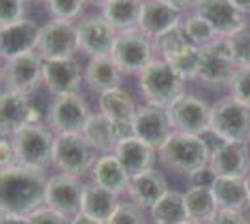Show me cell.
I'll list each match as a JSON object with an SVG mask.
<instances>
[{
  "instance_id": "cell-1",
  "label": "cell",
  "mask_w": 250,
  "mask_h": 224,
  "mask_svg": "<svg viewBox=\"0 0 250 224\" xmlns=\"http://www.w3.org/2000/svg\"><path fill=\"white\" fill-rule=\"evenodd\" d=\"M47 174L13 164L0 170V213L30 217L45 205Z\"/></svg>"
},
{
  "instance_id": "cell-2",
  "label": "cell",
  "mask_w": 250,
  "mask_h": 224,
  "mask_svg": "<svg viewBox=\"0 0 250 224\" xmlns=\"http://www.w3.org/2000/svg\"><path fill=\"white\" fill-rule=\"evenodd\" d=\"M211 149L202 137L174 131L170 139L157 149V157L167 170L181 176H192L209 164Z\"/></svg>"
},
{
  "instance_id": "cell-3",
  "label": "cell",
  "mask_w": 250,
  "mask_h": 224,
  "mask_svg": "<svg viewBox=\"0 0 250 224\" xmlns=\"http://www.w3.org/2000/svg\"><path fill=\"white\" fill-rule=\"evenodd\" d=\"M138 90L144 103L170 108L185 94V81L163 58H155L138 75Z\"/></svg>"
},
{
  "instance_id": "cell-4",
  "label": "cell",
  "mask_w": 250,
  "mask_h": 224,
  "mask_svg": "<svg viewBox=\"0 0 250 224\" xmlns=\"http://www.w3.org/2000/svg\"><path fill=\"white\" fill-rule=\"evenodd\" d=\"M54 133L45 122L28 123L19 129L11 140L15 146L17 164L47 172L52 166V148H54Z\"/></svg>"
},
{
  "instance_id": "cell-5",
  "label": "cell",
  "mask_w": 250,
  "mask_h": 224,
  "mask_svg": "<svg viewBox=\"0 0 250 224\" xmlns=\"http://www.w3.org/2000/svg\"><path fill=\"white\" fill-rule=\"evenodd\" d=\"M99 153L95 151L83 133H65L54 137L52 148V168L62 174L84 178L88 176Z\"/></svg>"
},
{
  "instance_id": "cell-6",
  "label": "cell",
  "mask_w": 250,
  "mask_h": 224,
  "mask_svg": "<svg viewBox=\"0 0 250 224\" xmlns=\"http://www.w3.org/2000/svg\"><path fill=\"white\" fill-rule=\"evenodd\" d=\"M209 131L222 142H249L250 107L231 96L220 97L211 105Z\"/></svg>"
},
{
  "instance_id": "cell-7",
  "label": "cell",
  "mask_w": 250,
  "mask_h": 224,
  "mask_svg": "<svg viewBox=\"0 0 250 224\" xmlns=\"http://www.w3.org/2000/svg\"><path fill=\"white\" fill-rule=\"evenodd\" d=\"M110 56L120 65L125 77L127 75L138 77L157 58L153 40L147 38L144 32H140L138 28L118 34Z\"/></svg>"
},
{
  "instance_id": "cell-8",
  "label": "cell",
  "mask_w": 250,
  "mask_h": 224,
  "mask_svg": "<svg viewBox=\"0 0 250 224\" xmlns=\"http://www.w3.org/2000/svg\"><path fill=\"white\" fill-rule=\"evenodd\" d=\"M92 116V108L83 94L52 97L45 110V123L54 135L65 133H83L88 118Z\"/></svg>"
},
{
  "instance_id": "cell-9",
  "label": "cell",
  "mask_w": 250,
  "mask_h": 224,
  "mask_svg": "<svg viewBox=\"0 0 250 224\" xmlns=\"http://www.w3.org/2000/svg\"><path fill=\"white\" fill-rule=\"evenodd\" d=\"M43 62L45 60L36 51L10 60H2V88L32 96L40 90V86H43Z\"/></svg>"
},
{
  "instance_id": "cell-10",
  "label": "cell",
  "mask_w": 250,
  "mask_h": 224,
  "mask_svg": "<svg viewBox=\"0 0 250 224\" xmlns=\"http://www.w3.org/2000/svg\"><path fill=\"white\" fill-rule=\"evenodd\" d=\"M36 53L43 60H69L79 54L77 24L69 21L49 19L43 22L38 38Z\"/></svg>"
},
{
  "instance_id": "cell-11",
  "label": "cell",
  "mask_w": 250,
  "mask_h": 224,
  "mask_svg": "<svg viewBox=\"0 0 250 224\" xmlns=\"http://www.w3.org/2000/svg\"><path fill=\"white\" fill-rule=\"evenodd\" d=\"M235 69L237 65L231 58L226 38H219L208 47H202V64L196 81L211 90H222L229 86Z\"/></svg>"
},
{
  "instance_id": "cell-12",
  "label": "cell",
  "mask_w": 250,
  "mask_h": 224,
  "mask_svg": "<svg viewBox=\"0 0 250 224\" xmlns=\"http://www.w3.org/2000/svg\"><path fill=\"white\" fill-rule=\"evenodd\" d=\"M84 183L83 178L56 172L47 178L45 185V205L60 213L67 221L81 213Z\"/></svg>"
},
{
  "instance_id": "cell-13",
  "label": "cell",
  "mask_w": 250,
  "mask_h": 224,
  "mask_svg": "<svg viewBox=\"0 0 250 224\" xmlns=\"http://www.w3.org/2000/svg\"><path fill=\"white\" fill-rule=\"evenodd\" d=\"M75 24H77L79 53H83L86 58L106 56V54L112 53L118 32L108 24V21L99 11L86 13Z\"/></svg>"
},
{
  "instance_id": "cell-14",
  "label": "cell",
  "mask_w": 250,
  "mask_h": 224,
  "mask_svg": "<svg viewBox=\"0 0 250 224\" xmlns=\"http://www.w3.org/2000/svg\"><path fill=\"white\" fill-rule=\"evenodd\" d=\"M174 131L202 137L209 131L211 105L196 94H183L170 108H167Z\"/></svg>"
},
{
  "instance_id": "cell-15",
  "label": "cell",
  "mask_w": 250,
  "mask_h": 224,
  "mask_svg": "<svg viewBox=\"0 0 250 224\" xmlns=\"http://www.w3.org/2000/svg\"><path fill=\"white\" fill-rule=\"evenodd\" d=\"M84 67L77 58L69 60H45L43 62V86L52 97L81 94L84 86Z\"/></svg>"
},
{
  "instance_id": "cell-16",
  "label": "cell",
  "mask_w": 250,
  "mask_h": 224,
  "mask_svg": "<svg viewBox=\"0 0 250 224\" xmlns=\"http://www.w3.org/2000/svg\"><path fill=\"white\" fill-rule=\"evenodd\" d=\"M133 133L136 139L144 140L146 144L159 149L174 133L168 110L149 103L138 105L133 118Z\"/></svg>"
},
{
  "instance_id": "cell-17",
  "label": "cell",
  "mask_w": 250,
  "mask_h": 224,
  "mask_svg": "<svg viewBox=\"0 0 250 224\" xmlns=\"http://www.w3.org/2000/svg\"><path fill=\"white\" fill-rule=\"evenodd\" d=\"M209 168L217 178L245 180L250 174V144L249 142H220L211 149Z\"/></svg>"
},
{
  "instance_id": "cell-18",
  "label": "cell",
  "mask_w": 250,
  "mask_h": 224,
  "mask_svg": "<svg viewBox=\"0 0 250 224\" xmlns=\"http://www.w3.org/2000/svg\"><path fill=\"white\" fill-rule=\"evenodd\" d=\"M34 101L19 92L0 90V137H13L19 129L32 123Z\"/></svg>"
},
{
  "instance_id": "cell-19",
  "label": "cell",
  "mask_w": 250,
  "mask_h": 224,
  "mask_svg": "<svg viewBox=\"0 0 250 224\" xmlns=\"http://www.w3.org/2000/svg\"><path fill=\"white\" fill-rule=\"evenodd\" d=\"M40 28L42 24L28 17L0 28V60H10L21 54L34 53L38 49Z\"/></svg>"
},
{
  "instance_id": "cell-20",
  "label": "cell",
  "mask_w": 250,
  "mask_h": 224,
  "mask_svg": "<svg viewBox=\"0 0 250 224\" xmlns=\"http://www.w3.org/2000/svg\"><path fill=\"white\" fill-rule=\"evenodd\" d=\"M83 79L86 90L101 96L104 92H110L114 88L124 86L125 75L120 69V65L114 62V58L110 54H106V56L88 58V62L84 64Z\"/></svg>"
},
{
  "instance_id": "cell-21",
  "label": "cell",
  "mask_w": 250,
  "mask_h": 224,
  "mask_svg": "<svg viewBox=\"0 0 250 224\" xmlns=\"http://www.w3.org/2000/svg\"><path fill=\"white\" fill-rule=\"evenodd\" d=\"M196 15L211 24L219 38H228L245 26V19L231 0H200Z\"/></svg>"
},
{
  "instance_id": "cell-22",
  "label": "cell",
  "mask_w": 250,
  "mask_h": 224,
  "mask_svg": "<svg viewBox=\"0 0 250 224\" xmlns=\"http://www.w3.org/2000/svg\"><path fill=\"white\" fill-rule=\"evenodd\" d=\"M181 24V11L167 0H144L138 21V30L155 40L165 32Z\"/></svg>"
},
{
  "instance_id": "cell-23",
  "label": "cell",
  "mask_w": 250,
  "mask_h": 224,
  "mask_svg": "<svg viewBox=\"0 0 250 224\" xmlns=\"http://www.w3.org/2000/svg\"><path fill=\"white\" fill-rule=\"evenodd\" d=\"M168 191L170 189H168L167 178L157 168H151V170L142 172L135 178H131L129 187H127L129 200L135 202L138 207H142L144 211L146 209L149 211Z\"/></svg>"
},
{
  "instance_id": "cell-24",
  "label": "cell",
  "mask_w": 250,
  "mask_h": 224,
  "mask_svg": "<svg viewBox=\"0 0 250 224\" xmlns=\"http://www.w3.org/2000/svg\"><path fill=\"white\" fill-rule=\"evenodd\" d=\"M114 155L122 163V166L129 178H135L142 172L155 168L157 149L146 144L144 140L136 139V137H129V139L122 140L116 146Z\"/></svg>"
},
{
  "instance_id": "cell-25",
  "label": "cell",
  "mask_w": 250,
  "mask_h": 224,
  "mask_svg": "<svg viewBox=\"0 0 250 224\" xmlns=\"http://www.w3.org/2000/svg\"><path fill=\"white\" fill-rule=\"evenodd\" d=\"M88 176H90L92 183H95L101 189H106V191L116 194V196L125 194L127 187H129V182H131V178L127 176V172L124 170L122 163L118 161L114 153L99 155L95 159L94 166H92Z\"/></svg>"
},
{
  "instance_id": "cell-26",
  "label": "cell",
  "mask_w": 250,
  "mask_h": 224,
  "mask_svg": "<svg viewBox=\"0 0 250 224\" xmlns=\"http://www.w3.org/2000/svg\"><path fill=\"white\" fill-rule=\"evenodd\" d=\"M213 198L219 207V211H237L243 213L247 207H250L249 191L245 180L237 178H217L213 187Z\"/></svg>"
},
{
  "instance_id": "cell-27",
  "label": "cell",
  "mask_w": 250,
  "mask_h": 224,
  "mask_svg": "<svg viewBox=\"0 0 250 224\" xmlns=\"http://www.w3.org/2000/svg\"><path fill=\"white\" fill-rule=\"evenodd\" d=\"M136 108H138V105L135 101V96L124 86L97 96V110L104 114L108 120H112L114 123L133 122Z\"/></svg>"
},
{
  "instance_id": "cell-28",
  "label": "cell",
  "mask_w": 250,
  "mask_h": 224,
  "mask_svg": "<svg viewBox=\"0 0 250 224\" xmlns=\"http://www.w3.org/2000/svg\"><path fill=\"white\" fill-rule=\"evenodd\" d=\"M122 202L120 196H116L106 189L97 187L95 183H84L83 202H81V213L94 219L97 223H108V219L116 211L118 204Z\"/></svg>"
},
{
  "instance_id": "cell-29",
  "label": "cell",
  "mask_w": 250,
  "mask_h": 224,
  "mask_svg": "<svg viewBox=\"0 0 250 224\" xmlns=\"http://www.w3.org/2000/svg\"><path fill=\"white\" fill-rule=\"evenodd\" d=\"M83 137L88 140V144L99 153H114L116 146L120 144L118 133H116V125L112 120L101 114L99 110L92 112V116L88 118L86 125L83 129Z\"/></svg>"
},
{
  "instance_id": "cell-30",
  "label": "cell",
  "mask_w": 250,
  "mask_h": 224,
  "mask_svg": "<svg viewBox=\"0 0 250 224\" xmlns=\"http://www.w3.org/2000/svg\"><path fill=\"white\" fill-rule=\"evenodd\" d=\"M142 4V0H106L99 8V13L118 34L127 32L138 28Z\"/></svg>"
},
{
  "instance_id": "cell-31",
  "label": "cell",
  "mask_w": 250,
  "mask_h": 224,
  "mask_svg": "<svg viewBox=\"0 0 250 224\" xmlns=\"http://www.w3.org/2000/svg\"><path fill=\"white\" fill-rule=\"evenodd\" d=\"M183 198H185V205H187L188 221H192V223L208 224L219 213L213 192L208 187H190L187 192H183Z\"/></svg>"
},
{
  "instance_id": "cell-32",
  "label": "cell",
  "mask_w": 250,
  "mask_h": 224,
  "mask_svg": "<svg viewBox=\"0 0 250 224\" xmlns=\"http://www.w3.org/2000/svg\"><path fill=\"white\" fill-rule=\"evenodd\" d=\"M149 215L153 224H183L188 221L185 198L177 191H168L149 209Z\"/></svg>"
},
{
  "instance_id": "cell-33",
  "label": "cell",
  "mask_w": 250,
  "mask_h": 224,
  "mask_svg": "<svg viewBox=\"0 0 250 224\" xmlns=\"http://www.w3.org/2000/svg\"><path fill=\"white\" fill-rule=\"evenodd\" d=\"M167 62L176 71L185 82L187 81H196L200 73V64H202V47H196L188 43L181 51H177L174 56L167 58Z\"/></svg>"
},
{
  "instance_id": "cell-34",
  "label": "cell",
  "mask_w": 250,
  "mask_h": 224,
  "mask_svg": "<svg viewBox=\"0 0 250 224\" xmlns=\"http://www.w3.org/2000/svg\"><path fill=\"white\" fill-rule=\"evenodd\" d=\"M45 10L51 19L77 22L86 15V0H45Z\"/></svg>"
},
{
  "instance_id": "cell-35",
  "label": "cell",
  "mask_w": 250,
  "mask_h": 224,
  "mask_svg": "<svg viewBox=\"0 0 250 224\" xmlns=\"http://www.w3.org/2000/svg\"><path fill=\"white\" fill-rule=\"evenodd\" d=\"M188 38L185 30H183V24H177L176 28L168 30L163 36H159L153 40V47H155V56L157 58H163L167 60L170 56H174L177 51H181L183 47L188 45Z\"/></svg>"
},
{
  "instance_id": "cell-36",
  "label": "cell",
  "mask_w": 250,
  "mask_h": 224,
  "mask_svg": "<svg viewBox=\"0 0 250 224\" xmlns=\"http://www.w3.org/2000/svg\"><path fill=\"white\" fill-rule=\"evenodd\" d=\"M181 24H183V30L187 34L188 41L192 45H196V47H208L215 40H219L217 32L211 28V24L206 19H202L200 15H196V13L187 17Z\"/></svg>"
},
{
  "instance_id": "cell-37",
  "label": "cell",
  "mask_w": 250,
  "mask_h": 224,
  "mask_svg": "<svg viewBox=\"0 0 250 224\" xmlns=\"http://www.w3.org/2000/svg\"><path fill=\"white\" fill-rule=\"evenodd\" d=\"M231 51V58L237 67H250V26L245 24L237 32L226 38Z\"/></svg>"
},
{
  "instance_id": "cell-38",
  "label": "cell",
  "mask_w": 250,
  "mask_h": 224,
  "mask_svg": "<svg viewBox=\"0 0 250 224\" xmlns=\"http://www.w3.org/2000/svg\"><path fill=\"white\" fill-rule=\"evenodd\" d=\"M106 224H146V215L144 209L138 207L135 202L122 200Z\"/></svg>"
},
{
  "instance_id": "cell-39",
  "label": "cell",
  "mask_w": 250,
  "mask_h": 224,
  "mask_svg": "<svg viewBox=\"0 0 250 224\" xmlns=\"http://www.w3.org/2000/svg\"><path fill=\"white\" fill-rule=\"evenodd\" d=\"M229 96L250 107V67H237L228 86Z\"/></svg>"
},
{
  "instance_id": "cell-40",
  "label": "cell",
  "mask_w": 250,
  "mask_h": 224,
  "mask_svg": "<svg viewBox=\"0 0 250 224\" xmlns=\"http://www.w3.org/2000/svg\"><path fill=\"white\" fill-rule=\"evenodd\" d=\"M28 0H0V28L26 19Z\"/></svg>"
},
{
  "instance_id": "cell-41",
  "label": "cell",
  "mask_w": 250,
  "mask_h": 224,
  "mask_svg": "<svg viewBox=\"0 0 250 224\" xmlns=\"http://www.w3.org/2000/svg\"><path fill=\"white\" fill-rule=\"evenodd\" d=\"M28 223L30 224H69V221L62 217L60 213L52 211L51 207L42 205L40 209H36L34 213L28 217Z\"/></svg>"
},
{
  "instance_id": "cell-42",
  "label": "cell",
  "mask_w": 250,
  "mask_h": 224,
  "mask_svg": "<svg viewBox=\"0 0 250 224\" xmlns=\"http://www.w3.org/2000/svg\"><path fill=\"white\" fill-rule=\"evenodd\" d=\"M13 164H17L13 140H11V137H0V170L10 168Z\"/></svg>"
},
{
  "instance_id": "cell-43",
  "label": "cell",
  "mask_w": 250,
  "mask_h": 224,
  "mask_svg": "<svg viewBox=\"0 0 250 224\" xmlns=\"http://www.w3.org/2000/svg\"><path fill=\"white\" fill-rule=\"evenodd\" d=\"M215 180H217V176L213 174V170H211L209 166H206V168H202V170H198V172H194L192 176H188L190 187H208V189H211Z\"/></svg>"
},
{
  "instance_id": "cell-44",
  "label": "cell",
  "mask_w": 250,
  "mask_h": 224,
  "mask_svg": "<svg viewBox=\"0 0 250 224\" xmlns=\"http://www.w3.org/2000/svg\"><path fill=\"white\" fill-rule=\"evenodd\" d=\"M208 224H249V221L237 211H219Z\"/></svg>"
},
{
  "instance_id": "cell-45",
  "label": "cell",
  "mask_w": 250,
  "mask_h": 224,
  "mask_svg": "<svg viewBox=\"0 0 250 224\" xmlns=\"http://www.w3.org/2000/svg\"><path fill=\"white\" fill-rule=\"evenodd\" d=\"M0 224H30V223H28V217L0 213Z\"/></svg>"
},
{
  "instance_id": "cell-46",
  "label": "cell",
  "mask_w": 250,
  "mask_h": 224,
  "mask_svg": "<svg viewBox=\"0 0 250 224\" xmlns=\"http://www.w3.org/2000/svg\"><path fill=\"white\" fill-rule=\"evenodd\" d=\"M168 4H172L174 8H177L179 11L188 10V8H196L200 0H167Z\"/></svg>"
},
{
  "instance_id": "cell-47",
  "label": "cell",
  "mask_w": 250,
  "mask_h": 224,
  "mask_svg": "<svg viewBox=\"0 0 250 224\" xmlns=\"http://www.w3.org/2000/svg\"><path fill=\"white\" fill-rule=\"evenodd\" d=\"M69 224H104V223H97V221H94V219H90V217H86V215L79 213L77 217H73V219L69 221Z\"/></svg>"
},
{
  "instance_id": "cell-48",
  "label": "cell",
  "mask_w": 250,
  "mask_h": 224,
  "mask_svg": "<svg viewBox=\"0 0 250 224\" xmlns=\"http://www.w3.org/2000/svg\"><path fill=\"white\" fill-rule=\"evenodd\" d=\"M231 4H233L243 15H245V13H250V0H231Z\"/></svg>"
},
{
  "instance_id": "cell-49",
  "label": "cell",
  "mask_w": 250,
  "mask_h": 224,
  "mask_svg": "<svg viewBox=\"0 0 250 224\" xmlns=\"http://www.w3.org/2000/svg\"><path fill=\"white\" fill-rule=\"evenodd\" d=\"M104 2H106V0H86V4H88V6H99V8L103 6Z\"/></svg>"
},
{
  "instance_id": "cell-50",
  "label": "cell",
  "mask_w": 250,
  "mask_h": 224,
  "mask_svg": "<svg viewBox=\"0 0 250 224\" xmlns=\"http://www.w3.org/2000/svg\"><path fill=\"white\" fill-rule=\"evenodd\" d=\"M245 183H247V191H249V198H250V174L245 178Z\"/></svg>"
},
{
  "instance_id": "cell-51",
  "label": "cell",
  "mask_w": 250,
  "mask_h": 224,
  "mask_svg": "<svg viewBox=\"0 0 250 224\" xmlns=\"http://www.w3.org/2000/svg\"><path fill=\"white\" fill-rule=\"evenodd\" d=\"M28 2H34V4H45V0H28Z\"/></svg>"
},
{
  "instance_id": "cell-52",
  "label": "cell",
  "mask_w": 250,
  "mask_h": 224,
  "mask_svg": "<svg viewBox=\"0 0 250 224\" xmlns=\"http://www.w3.org/2000/svg\"><path fill=\"white\" fill-rule=\"evenodd\" d=\"M183 224H198V223H192V221H187V223H183Z\"/></svg>"
},
{
  "instance_id": "cell-53",
  "label": "cell",
  "mask_w": 250,
  "mask_h": 224,
  "mask_svg": "<svg viewBox=\"0 0 250 224\" xmlns=\"http://www.w3.org/2000/svg\"><path fill=\"white\" fill-rule=\"evenodd\" d=\"M0 73H2V60H0Z\"/></svg>"
},
{
  "instance_id": "cell-54",
  "label": "cell",
  "mask_w": 250,
  "mask_h": 224,
  "mask_svg": "<svg viewBox=\"0 0 250 224\" xmlns=\"http://www.w3.org/2000/svg\"><path fill=\"white\" fill-rule=\"evenodd\" d=\"M249 144H250V139H249Z\"/></svg>"
},
{
  "instance_id": "cell-55",
  "label": "cell",
  "mask_w": 250,
  "mask_h": 224,
  "mask_svg": "<svg viewBox=\"0 0 250 224\" xmlns=\"http://www.w3.org/2000/svg\"><path fill=\"white\" fill-rule=\"evenodd\" d=\"M249 224H250V219H249Z\"/></svg>"
},
{
  "instance_id": "cell-56",
  "label": "cell",
  "mask_w": 250,
  "mask_h": 224,
  "mask_svg": "<svg viewBox=\"0 0 250 224\" xmlns=\"http://www.w3.org/2000/svg\"><path fill=\"white\" fill-rule=\"evenodd\" d=\"M142 2H144V0H142Z\"/></svg>"
}]
</instances>
